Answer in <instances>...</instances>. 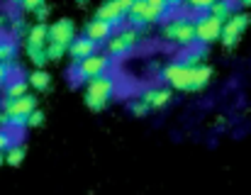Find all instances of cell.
<instances>
[{"label":"cell","instance_id":"cb8c5ba5","mask_svg":"<svg viewBox=\"0 0 251 195\" xmlns=\"http://www.w3.org/2000/svg\"><path fill=\"white\" fill-rule=\"evenodd\" d=\"M44 51H47V59H49V61H61L64 54H66V47H64V44H54V42H49V44L44 47Z\"/></svg>","mask_w":251,"mask_h":195},{"label":"cell","instance_id":"74e56055","mask_svg":"<svg viewBox=\"0 0 251 195\" xmlns=\"http://www.w3.org/2000/svg\"><path fill=\"white\" fill-rule=\"evenodd\" d=\"M0 37H2V32H0Z\"/></svg>","mask_w":251,"mask_h":195},{"label":"cell","instance_id":"8fae6325","mask_svg":"<svg viewBox=\"0 0 251 195\" xmlns=\"http://www.w3.org/2000/svg\"><path fill=\"white\" fill-rule=\"evenodd\" d=\"M100 49V44L98 42H93V39H88L85 34H76L71 42H69V47H66V54H71V59L74 61H81L85 56H90V54H95Z\"/></svg>","mask_w":251,"mask_h":195},{"label":"cell","instance_id":"836d02e7","mask_svg":"<svg viewBox=\"0 0 251 195\" xmlns=\"http://www.w3.org/2000/svg\"><path fill=\"white\" fill-rule=\"evenodd\" d=\"M166 7H168V12H176V10L185 7V0H166Z\"/></svg>","mask_w":251,"mask_h":195},{"label":"cell","instance_id":"30bf717a","mask_svg":"<svg viewBox=\"0 0 251 195\" xmlns=\"http://www.w3.org/2000/svg\"><path fill=\"white\" fill-rule=\"evenodd\" d=\"M0 107H2V112H7V115H29L34 107H37V98L29 96V93H25V96L20 98H5L2 102H0Z\"/></svg>","mask_w":251,"mask_h":195},{"label":"cell","instance_id":"52a82bcc","mask_svg":"<svg viewBox=\"0 0 251 195\" xmlns=\"http://www.w3.org/2000/svg\"><path fill=\"white\" fill-rule=\"evenodd\" d=\"M249 22H251L249 15H244V12H234L227 22H222L220 42H222L227 49L237 47V44H239V39H242V34H244V29L249 27Z\"/></svg>","mask_w":251,"mask_h":195},{"label":"cell","instance_id":"d6a6232c","mask_svg":"<svg viewBox=\"0 0 251 195\" xmlns=\"http://www.w3.org/2000/svg\"><path fill=\"white\" fill-rule=\"evenodd\" d=\"M147 5H151V7H156V10H161V12H164V15H168L166 0H147Z\"/></svg>","mask_w":251,"mask_h":195},{"label":"cell","instance_id":"f546056e","mask_svg":"<svg viewBox=\"0 0 251 195\" xmlns=\"http://www.w3.org/2000/svg\"><path fill=\"white\" fill-rule=\"evenodd\" d=\"M10 144H12V132H7V129H0V151H5Z\"/></svg>","mask_w":251,"mask_h":195},{"label":"cell","instance_id":"603a6c76","mask_svg":"<svg viewBox=\"0 0 251 195\" xmlns=\"http://www.w3.org/2000/svg\"><path fill=\"white\" fill-rule=\"evenodd\" d=\"M180 20H183V17H173V20H161V22H164V24H161V39H166V42H173V34H176V29H178Z\"/></svg>","mask_w":251,"mask_h":195},{"label":"cell","instance_id":"9c48e42d","mask_svg":"<svg viewBox=\"0 0 251 195\" xmlns=\"http://www.w3.org/2000/svg\"><path fill=\"white\" fill-rule=\"evenodd\" d=\"M95 17H98V20H105L112 29H120V27L127 22V12L117 5V0H105V2L98 7Z\"/></svg>","mask_w":251,"mask_h":195},{"label":"cell","instance_id":"4316f807","mask_svg":"<svg viewBox=\"0 0 251 195\" xmlns=\"http://www.w3.org/2000/svg\"><path fill=\"white\" fill-rule=\"evenodd\" d=\"M44 117H47V115H44L39 107H34V110L27 115V127H42V124H44Z\"/></svg>","mask_w":251,"mask_h":195},{"label":"cell","instance_id":"4fadbf2b","mask_svg":"<svg viewBox=\"0 0 251 195\" xmlns=\"http://www.w3.org/2000/svg\"><path fill=\"white\" fill-rule=\"evenodd\" d=\"M139 100H144V105L149 110H161V107H166L168 102L173 100V93L168 88H147Z\"/></svg>","mask_w":251,"mask_h":195},{"label":"cell","instance_id":"e575fe53","mask_svg":"<svg viewBox=\"0 0 251 195\" xmlns=\"http://www.w3.org/2000/svg\"><path fill=\"white\" fill-rule=\"evenodd\" d=\"M132 2H134V0H117V5H120V7L125 10V12H129V7H132Z\"/></svg>","mask_w":251,"mask_h":195},{"label":"cell","instance_id":"83f0119b","mask_svg":"<svg viewBox=\"0 0 251 195\" xmlns=\"http://www.w3.org/2000/svg\"><path fill=\"white\" fill-rule=\"evenodd\" d=\"M129 112H132L134 117H144V115H149V107L144 105V100H139V98H137V100H132V102H129Z\"/></svg>","mask_w":251,"mask_h":195},{"label":"cell","instance_id":"7c38bea8","mask_svg":"<svg viewBox=\"0 0 251 195\" xmlns=\"http://www.w3.org/2000/svg\"><path fill=\"white\" fill-rule=\"evenodd\" d=\"M173 44H176V47H180V49H188V47H195V44H198L193 20H188V17H183V20H180V24H178L176 34H173Z\"/></svg>","mask_w":251,"mask_h":195},{"label":"cell","instance_id":"4dcf8cb0","mask_svg":"<svg viewBox=\"0 0 251 195\" xmlns=\"http://www.w3.org/2000/svg\"><path fill=\"white\" fill-rule=\"evenodd\" d=\"M32 15H34V17H37L39 22H44V20L49 17V5H47V2H44V5H39V7H37V10H34Z\"/></svg>","mask_w":251,"mask_h":195},{"label":"cell","instance_id":"44dd1931","mask_svg":"<svg viewBox=\"0 0 251 195\" xmlns=\"http://www.w3.org/2000/svg\"><path fill=\"white\" fill-rule=\"evenodd\" d=\"M27 81H22V78H10L7 83H5V98H20L27 93Z\"/></svg>","mask_w":251,"mask_h":195},{"label":"cell","instance_id":"8992f818","mask_svg":"<svg viewBox=\"0 0 251 195\" xmlns=\"http://www.w3.org/2000/svg\"><path fill=\"white\" fill-rule=\"evenodd\" d=\"M127 17H129V27H134V29H144V27H149L154 22L166 20V15L161 10L147 5V0H134L129 12H127Z\"/></svg>","mask_w":251,"mask_h":195},{"label":"cell","instance_id":"9a60e30c","mask_svg":"<svg viewBox=\"0 0 251 195\" xmlns=\"http://www.w3.org/2000/svg\"><path fill=\"white\" fill-rule=\"evenodd\" d=\"M47 24L44 22H37L27 29L25 34V47H47Z\"/></svg>","mask_w":251,"mask_h":195},{"label":"cell","instance_id":"ffe728a7","mask_svg":"<svg viewBox=\"0 0 251 195\" xmlns=\"http://www.w3.org/2000/svg\"><path fill=\"white\" fill-rule=\"evenodd\" d=\"M15 56H17V42L0 37V64H10L15 61Z\"/></svg>","mask_w":251,"mask_h":195},{"label":"cell","instance_id":"ac0fdd59","mask_svg":"<svg viewBox=\"0 0 251 195\" xmlns=\"http://www.w3.org/2000/svg\"><path fill=\"white\" fill-rule=\"evenodd\" d=\"M49 83H51V76H49L44 69H37V71H32V73L27 76V86H32L34 91H47Z\"/></svg>","mask_w":251,"mask_h":195},{"label":"cell","instance_id":"7402d4cb","mask_svg":"<svg viewBox=\"0 0 251 195\" xmlns=\"http://www.w3.org/2000/svg\"><path fill=\"white\" fill-rule=\"evenodd\" d=\"M25 51H27V59H29L37 69H44V64H49L44 47H25Z\"/></svg>","mask_w":251,"mask_h":195},{"label":"cell","instance_id":"d6986e66","mask_svg":"<svg viewBox=\"0 0 251 195\" xmlns=\"http://www.w3.org/2000/svg\"><path fill=\"white\" fill-rule=\"evenodd\" d=\"M25 154H27V151H25V146H22V144H15V142L2 151V156H5V164H7V166H20V164L25 161Z\"/></svg>","mask_w":251,"mask_h":195},{"label":"cell","instance_id":"484cf974","mask_svg":"<svg viewBox=\"0 0 251 195\" xmlns=\"http://www.w3.org/2000/svg\"><path fill=\"white\" fill-rule=\"evenodd\" d=\"M47 0H12V5L15 7H20L22 12H34L39 5H44Z\"/></svg>","mask_w":251,"mask_h":195},{"label":"cell","instance_id":"ba28073f","mask_svg":"<svg viewBox=\"0 0 251 195\" xmlns=\"http://www.w3.org/2000/svg\"><path fill=\"white\" fill-rule=\"evenodd\" d=\"M76 37V24H74V20H56L49 29H47V44L49 42H54V44H64V47H69V42Z\"/></svg>","mask_w":251,"mask_h":195},{"label":"cell","instance_id":"3957f363","mask_svg":"<svg viewBox=\"0 0 251 195\" xmlns=\"http://www.w3.org/2000/svg\"><path fill=\"white\" fill-rule=\"evenodd\" d=\"M115 96V78L107 73H100L90 81H85V105L93 112L105 110V105L110 102V98Z\"/></svg>","mask_w":251,"mask_h":195},{"label":"cell","instance_id":"d4e9b609","mask_svg":"<svg viewBox=\"0 0 251 195\" xmlns=\"http://www.w3.org/2000/svg\"><path fill=\"white\" fill-rule=\"evenodd\" d=\"M27 22L22 20V17H15L12 22H10V34H12V39H20V37H25L27 34Z\"/></svg>","mask_w":251,"mask_h":195},{"label":"cell","instance_id":"5b68a950","mask_svg":"<svg viewBox=\"0 0 251 195\" xmlns=\"http://www.w3.org/2000/svg\"><path fill=\"white\" fill-rule=\"evenodd\" d=\"M193 24H195V39H198V44L210 47V44L220 42L222 22H220L217 17H212L210 12H200V15L193 20Z\"/></svg>","mask_w":251,"mask_h":195},{"label":"cell","instance_id":"d590c367","mask_svg":"<svg viewBox=\"0 0 251 195\" xmlns=\"http://www.w3.org/2000/svg\"><path fill=\"white\" fill-rule=\"evenodd\" d=\"M237 2H239L242 7H251V0H237Z\"/></svg>","mask_w":251,"mask_h":195},{"label":"cell","instance_id":"e0dca14e","mask_svg":"<svg viewBox=\"0 0 251 195\" xmlns=\"http://www.w3.org/2000/svg\"><path fill=\"white\" fill-rule=\"evenodd\" d=\"M212 17H217L220 22H227L232 15H234V7H232V2L229 0H215L212 5H210V10H207Z\"/></svg>","mask_w":251,"mask_h":195},{"label":"cell","instance_id":"277c9868","mask_svg":"<svg viewBox=\"0 0 251 195\" xmlns=\"http://www.w3.org/2000/svg\"><path fill=\"white\" fill-rule=\"evenodd\" d=\"M110 64H112V59H110L107 54L95 51V54L85 56V59H81V61H76L71 76H74L76 83H85V81H90V78H95V76H100V73H107Z\"/></svg>","mask_w":251,"mask_h":195},{"label":"cell","instance_id":"6da1fadb","mask_svg":"<svg viewBox=\"0 0 251 195\" xmlns=\"http://www.w3.org/2000/svg\"><path fill=\"white\" fill-rule=\"evenodd\" d=\"M161 81L168 83L171 88L176 91H185V93H195V91H202L210 86L212 81V69L207 64H200V66H185L180 61H173L166 64L161 69Z\"/></svg>","mask_w":251,"mask_h":195},{"label":"cell","instance_id":"7a4b0ae2","mask_svg":"<svg viewBox=\"0 0 251 195\" xmlns=\"http://www.w3.org/2000/svg\"><path fill=\"white\" fill-rule=\"evenodd\" d=\"M142 44V32L134 29V27H122V29H115L110 34V39L105 42V54L110 59H125L129 56L137 47Z\"/></svg>","mask_w":251,"mask_h":195},{"label":"cell","instance_id":"2e32d148","mask_svg":"<svg viewBox=\"0 0 251 195\" xmlns=\"http://www.w3.org/2000/svg\"><path fill=\"white\" fill-rule=\"evenodd\" d=\"M205 59V47L202 44H195V47H188L180 51V64L185 66H200Z\"/></svg>","mask_w":251,"mask_h":195},{"label":"cell","instance_id":"8d00e7d4","mask_svg":"<svg viewBox=\"0 0 251 195\" xmlns=\"http://www.w3.org/2000/svg\"><path fill=\"white\" fill-rule=\"evenodd\" d=\"M2 164H5V156H2V151H0V166H2Z\"/></svg>","mask_w":251,"mask_h":195},{"label":"cell","instance_id":"1f68e13d","mask_svg":"<svg viewBox=\"0 0 251 195\" xmlns=\"http://www.w3.org/2000/svg\"><path fill=\"white\" fill-rule=\"evenodd\" d=\"M12 76H10V66L7 64H0V88H5V83L10 81Z\"/></svg>","mask_w":251,"mask_h":195},{"label":"cell","instance_id":"f1b7e54d","mask_svg":"<svg viewBox=\"0 0 251 195\" xmlns=\"http://www.w3.org/2000/svg\"><path fill=\"white\" fill-rule=\"evenodd\" d=\"M212 2H215V0H185V5H188L190 10H195V12H207Z\"/></svg>","mask_w":251,"mask_h":195},{"label":"cell","instance_id":"5bb4252c","mask_svg":"<svg viewBox=\"0 0 251 195\" xmlns=\"http://www.w3.org/2000/svg\"><path fill=\"white\" fill-rule=\"evenodd\" d=\"M112 32H115V29H112L105 20H98V17L88 20V24H85V37L93 39V42H98V44H105Z\"/></svg>","mask_w":251,"mask_h":195}]
</instances>
